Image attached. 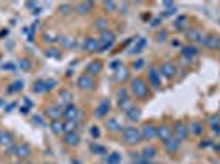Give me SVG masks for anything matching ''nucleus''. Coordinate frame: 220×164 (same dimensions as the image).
I'll use <instances>...</instances> for the list:
<instances>
[{
	"instance_id": "obj_1",
	"label": "nucleus",
	"mask_w": 220,
	"mask_h": 164,
	"mask_svg": "<svg viewBox=\"0 0 220 164\" xmlns=\"http://www.w3.org/2000/svg\"><path fill=\"white\" fill-rule=\"evenodd\" d=\"M131 93L135 95L136 98H143V97H146L148 95V85L144 84V80L143 79H135V80H131Z\"/></svg>"
},
{
	"instance_id": "obj_2",
	"label": "nucleus",
	"mask_w": 220,
	"mask_h": 164,
	"mask_svg": "<svg viewBox=\"0 0 220 164\" xmlns=\"http://www.w3.org/2000/svg\"><path fill=\"white\" fill-rule=\"evenodd\" d=\"M141 139V133L138 128H133V126H128L123 130V141L128 143V144H136L138 141Z\"/></svg>"
},
{
	"instance_id": "obj_3",
	"label": "nucleus",
	"mask_w": 220,
	"mask_h": 164,
	"mask_svg": "<svg viewBox=\"0 0 220 164\" xmlns=\"http://www.w3.org/2000/svg\"><path fill=\"white\" fill-rule=\"evenodd\" d=\"M62 115H64V118H66L67 121H77L80 116H82V112H80V110H77V108L71 103V105H67V107L64 108Z\"/></svg>"
},
{
	"instance_id": "obj_4",
	"label": "nucleus",
	"mask_w": 220,
	"mask_h": 164,
	"mask_svg": "<svg viewBox=\"0 0 220 164\" xmlns=\"http://www.w3.org/2000/svg\"><path fill=\"white\" fill-rule=\"evenodd\" d=\"M94 77L89 74H85V75H80L79 80H77V85L80 87V89H85V90H92L94 89Z\"/></svg>"
},
{
	"instance_id": "obj_5",
	"label": "nucleus",
	"mask_w": 220,
	"mask_h": 164,
	"mask_svg": "<svg viewBox=\"0 0 220 164\" xmlns=\"http://www.w3.org/2000/svg\"><path fill=\"white\" fill-rule=\"evenodd\" d=\"M161 75H164V77H167V79L174 77L176 75V66L172 62H169V61L163 62V66H161Z\"/></svg>"
},
{
	"instance_id": "obj_6",
	"label": "nucleus",
	"mask_w": 220,
	"mask_h": 164,
	"mask_svg": "<svg viewBox=\"0 0 220 164\" xmlns=\"http://www.w3.org/2000/svg\"><path fill=\"white\" fill-rule=\"evenodd\" d=\"M148 77H149V84H151L153 87H159L161 84V75L158 74V71H156V67L151 66L148 69Z\"/></svg>"
},
{
	"instance_id": "obj_7",
	"label": "nucleus",
	"mask_w": 220,
	"mask_h": 164,
	"mask_svg": "<svg viewBox=\"0 0 220 164\" xmlns=\"http://www.w3.org/2000/svg\"><path fill=\"white\" fill-rule=\"evenodd\" d=\"M15 154L18 156L20 159H26V157L31 154V149H30V146H28V144L21 143V144H18V146L15 148Z\"/></svg>"
},
{
	"instance_id": "obj_8",
	"label": "nucleus",
	"mask_w": 220,
	"mask_h": 164,
	"mask_svg": "<svg viewBox=\"0 0 220 164\" xmlns=\"http://www.w3.org/2000/svg\"><path fill=\"white\" fill-rule=\"evenodd\" d=\"M84 49L89 51V52L100 49V41L95 39V38H87V39H85V43H84Z\"/></svg>"
},
{
	"instance_id": "obj_9",
	"label": "nucleus",
	"mask_w": 220,
	"mask_h": 164,
	"mask_svg": "<svg viewBox=\"0 0 220 164\" xmlns=\"http://www.w3.org/2000/svg\"><path fill=\"white\" fill-rule=\"evenodd\" d=\"M102 71V64L99 61H92L87 67H85V72H87L89 75H97Z\"/></svg>"
},
{
	"instance_id": "obj_10",
	"label": "nucleus",
	"mask_w": 220,
	"mask_h": 164,
	"mask_svg": "<svg viewBox=\"0 0 220 164\" xmlns=\"http://www.w3.org/2000/svg\"><path fill=\"white\" fill-rule=\"evenodd\" d=\"M141 136L144 138V139H151L156 136V128L153 126V125H144L143 126V131H141Z\"/></svg>"
},
{
	"instance_id": "obj_11",
	"label": "nucleus",
	"mask_w": 220,
	"mask_h": 164,
	"mask_svg": "<svg viewBox=\"0 0 220 164\" xmlns=\"http://www.w3.org/2000/svg\"><path fill=\"white\" fill-rule=\"evenodd\" d=\"M204 46H207V48L210 49H215L220 46V38L218 36H213V34H209V36H205V43Z\"/></svg>"
},
{
	"instance_id": "obj_12",
	"label": "nucleus",
	"mask_w": 220,
	"mask_h": 164,
	"mask_svg": "<svg viewBox=\"0 0 220 164\" xmlns=\"http://www.w3.org/2000/svg\"><path fill=\"white\" fill-rule=\"evenodd\" d=\"M108 110H110V103L107 102V100H103L99 107H97V110H95V116H99V118H102V116H105L107 113H108Z\"/></svg>"
},
{
	"instance_id": "obj_13",
	"label": "nucleus",
	"mask_w": 220,
	"mask_h": 164,
	"mask_svg": "<svg viewBox=\"0 0 220 164\" xmlns=\"http://www.w3.org/2000/svg\"><path fill=\"white\" fill-rule=\"evenodd\" d=\"M187 131H189V128L184 123H177L176 125V139H184L187 136Z\"/></svg>"
},
{
	"instance_id": "obj_14",
	"label": "nucleus",
	"mask_w": 220,
	"mask_h": 164,
	"mask_svg": "<svg viewBox=\"0 0 220 164\" xmlns=\"http://www.w3.org/2000/svg\"><path fill=\"white\" fill-rule=\"evenodd\" d=\"M46 113H48V116H51V118H53V121L59 120V116L62 115L61 108L57 107V105H51V107H49L48 110H46Z\"/></svg>"
},
{
	"instance_id": "obj_15",
	"label": "nucleus",
	"mask_w": 220,
	"mask_h": 164,
	"mask_svg": "<svg viewBox=\"0 0 220 164\" xmlns=\"http://www.w3.org/2000/svg\"><path fill=\"white\" fill-rule=\"evenodd\" d=\"M156 136H159L163 141L169 139V138H171V128H167V126H159V128H156Z\"/></svg>"
},
{
	"instance_id": "obj_16",
	"label": "nucleus",
	"mask_w": 220,
	"mask_h": 164,
	"mask_svg": "<svg viewBox=\"0 0 220 164\" xmlns=\"http://www.w3.org/2000/svg\"><path fill=\"white\" fill-rule=\"evenodd\" d=\"M113 41H115V34L112 31H103L102 33V36H100V44H113Z\"/></svg>"
},
{
	"instance_id": "obj_17",
	"label": "nucleus",
	"mask_w": 220,
	"mask_h": 164,
	"mask_svg": "<svg viewBox=\"0 0 220 164\" xmlns=\"http://www.w3.org/2000/svg\"><path fill=\"white\" fill-rule=\"evenodd\" d=\"M64 141L66 144H71V146H76L79 143V134L76 131H71V133H66V136H64Z\"/></svg>"
},
{
	"instance_id": "obj_18",
	"label": "nucleus",
	"mask_w": 220,
	"mask_h": 164,
	"mask_svg": "<svg viewBox=\"0 0 220 164\" xmlns=\"http://www.w3.org/2000/svg\"><path fill=\"white\" fill-rule=\"evenodd\" d=\"M51 130H53L54 134H62L64 133V123H61L59 120H56L51 123Z\"/></svg>"
},
{
	"instance_id": "obj_19",
	"label": "nucleus",
	"mask_w": 220,
	"mask_h": 164,
	"mask_svg": "<svg viewBox=\"0 0 220 164\" xmlns=\"http://www.w3.org/2000/svg\"><path fill=\"white\" fill-rule=\"evenodd\" d=\"M195 54H197V49H195L194 46H184V48H182V56L187 57V59L194 57Z\"/></svg>"
},
{
	"instance_id": "obj_20",
	"label": "nucleus",
	"mask_w": 220,
	"mask_h": 164,
	"mask_svg": "<svg viewBox=\"0 0 220 164\" xmlns=\"http://www.w3.org/2000/svg\"><path fill=\"white\" fill-rule=\"evenodd\" d=\"M59 97H61V102H64L66 103V107L67 105H71V102H72V95H71V92L69 90H61L59 92Z\"/></svg>"
},
{
	"instance_id": "obj_21",
	"label": "nucleus",
	"mask_w": 220,
	"mask_h": 164,
	"mask_svg": "<svg viewBox=\"0 0 220 164\" xmlns=\"http://www.w3.org/2000/svg\"><path fill=\"white\" fill-rule=\"evenodd\" d=\"M164 146H166L167 151H176L179 148V141L174 139V138H169V139H166V141H164Z\"/></svg>"
},
{
	"instance_id": "obj_22",
	"label": "nucleus",
	"mask_w": 220,
	"mask_h": 164,
	"mask_svg": "<svg viewBox=\"0 0 220 164\" xmlns=\"http://www.w3.org/2000/svg\"><path fill=\"white\" fill-rule=\"evenodd\" d=\"M11 141H13V136L8 131H0V144H10Z\"/></svg>"
},
{
	"instance_id": "obj_23",
	"label": "nucleus",
	"mask_w": 220,
	"mask_h": 164,
	"mask_svg": "<svg viewBox=\"0 0 220 164\" xmlns=\"http://www.w3.org/2000/svg\"><path fill=\"white\" fill-rule=\"evenodd\" d=\"M154 154H156V149L153 148V146H148V148L143 149V154L141 156H143V159L148 161V159H151V157H154Z\"/></svg>"
},
{
	"instance_id": "obj_24",
	"label": "nucleus",
	"mask_w": 220,
	"mask_h": 164,
	"mask_svg": "<svg viewBox=\"0 0 220 164\" xmlns=\"http://www.w3.org/2000/svg\"><path fill=\"white\" fill-rule=\"evenodd\" d=\"M95 30H102V33L103 31H107V26H108V21L105 20V18H99V20H95Z\"/></svg>"
},
{
	"instance_id": "obj_25",
	"label": "nucleus",
	"mask_w": 220,
	"mask_h": 164,
	"mask_svg": "<svg viewBox=\"0 0 220 164\" xmlns=\"http://www.w3.org/2000/svg\"><path fill=\"white\" fill-rule=\"evenodd\" d=\"M144 44H146V41H144L143 38H140V39H138V44L133 46L130 52H131V54H135V52H141V51H143V48H144Z\"/></svg>"
},
{
	"instance_id": "obj_26",
	"label": "nucleus",
	"mask_w": 220,
	"mask_h": 164,
	"mask_svg": "<svg viewBox=\"0 0 220 164\" xmlns=\"http://www.w3.org/2000/svg\"><path fill=\"white\" fill-rule=\"evenodd\" d=\"M125 79H128V69L120 67L117 71V77H115V80H125Z\"/></svg>"
},
{
	"instance_id": "obj_27",
	"label": "nucleus",
	"mask_w": 220,
	"mask_h": 164,
	"mask_svg": "<svg viewBox=\"0 0 220 164\" xmlns=\"http://www.w3.org/2000/svg\"><path fill=\"white\" fill-rule=\"evenodd\" d=\"M107 126H108V130H112V131H118L120 130V123L115 120V118H110L108 121H107Z\"/></svg>"
},
{
	"instance_id": "obj_28",
	"label": "nucleus",
	"mask_w": 220,
	"mask_h": 164,
	"mask_svg": "<svg viewBox=\"0 0 220 164\" xmlns=\"http://www.w3.org/2000/svg\"><path fill=\"white\" fill-rule=\"evenodd\" d=\"M89 8H92V2H85V3H79L77 5V11H79V13H87Z\"/></svg>"
},
{
	"instance_id": "obj_29",
	"label": "nucleus",
	"mask_w": 220,
	"mask_h": 164,
	"mask_svg": "<svg viewBox=\"0 0 220 164\" xmlns=\"http://www.w3.org/2000/svg\"><path fill=\"white\" fill-rule=\"evenodd\" d=\"M126 113H128V118H130V120H133V121L140 118V110H138V108H135V107H133L131 110H128Z\"/></svg>"
},
{
	"instance_id": "obj_30",
	"label": "nucleus",
	"mask_w": 220,
	"mask_h": 164,
	"mask_svg": "<svg viewBox=\"0 0 220 164\" xmlns=\"http://www.w3.org/2000/svg\"><path fill=\"white\" fill-rule=\"evenodd\" d=\"M199 36H200L199 30H189V31H187V38H189L190 41H199Z\"/></svg>"
},
{
	"instance_id": "obj_31",
	"label": "nucleus",
	"mask_w": 220,
	"mask_h": 164,
	"mask_svg": "<svg viewBox=\"0 0 220 164\" xmlns=\"http://www.w3.org/2000/svg\"><path fill=\"white\" fill-rule=\"evenodd\" d=\"M120 162V154L118 153H112L107 159V164H118Z\"/></svg>"
},
{
	"instance_id": "obj_32",
	"label": "nucleus",
	"mask_w": 220,
	"mask_h": 164,
	"mask_svg": "<svg viewBox=\"0 0 220 164\" xmlns=\"http://www.w3.org/2000/svg\"><path fill=\"white\" fill-rule=\"evenodd\" d=\"M189 130L192 131L194 134H199V133L202 131V130H200V123H197V121H192V123L189 125Z\"/></svg>"
},
{
	"instance_id": "obj_33",
	"label": "nucleus",
	"mask_w": 220,
	"mask_h": 164,
	"mask_svg": "<svg viewBox=\"0 0 220 164\" xmlns=\"http://www.w3.org/2000/svg\"><path fill=\"white\" fill-rule=\"evenodd\" d=\"M186 16H179V18H177V21L174 23V26L177 28V30H182V28H184V25H186Z\"/></svg>"
},
{
	"instance_id": "obj_34",
	"label": "nucleus",
	"mask_w": 220,
	"mask_h": 164,
	"mask_svg": "<svg viewBox=\"0 0 220 164\" xmlns=\"http://www.w3.org/2000/svg\"><path fill=\"white\" fill-rule=\"evenodd\" d=\"M64 131H66V133L76 131V121H67L66 125H64Z\"/></svg>"
},
{
	"instance_id": "obj_35",
	"label": "nucleus",
	"mask_w": 220,
	"mask_h": 164,
	"mask_svg": "<svg viewBox=\"0 0 220 164\" xmlns=\"http://www.w3.org/2000/svg\"><path fill=\"white\" fill-rule=\"evenodd\" d=\"M44 90V80H38L36 84H34V92L36 93H41Z\"/></svg>"
},
{
	"instance_id": "obj_36",
	"label": "nucleus",
	"mask_w": 220,
	"mask_h": 164,
	"mask_svg": "<svg viewBox=\"0 0 220 164\" xmlns=\"http://www.w3.org/2000/svg\"><path fill=\"white\" fill-rule=\"evenodd\" d=\"M21 87H23V82H21V80L15 82V84L10 87V93H13V92H16V90H21Z\"/></svg>"
},
{
	"instance_id": "obj_37",
	"label": "nucleus",
	"mask_w": 220,
	"mask_h": 164,
	"mask_svg": "<svg viewBox=\"0 0 220 164\" xmlns=\"http://www.w3.org/2000/svg\"><path fill=\"white\" fill-rule=\"evenodd\" d=\"M56 87V80H44V90H51V89H54Z\"/></svg>"
},
{
	"instance_id": "obj_38",
	"label": "nucleus",
	"mask_w": 220,
	"mask_h": 164,
	"mask_svg": "<svg viewBox=\"0 0 220 164\" xmlns=\"http://www.w3.org/2000/svg\"><path fill=\"white\" fill-rule=\"evenodd\" d=\"M117 97H118V102H120V103H121V102H125V100H126V90H125V89L118 90Z\"/></svg>"
},
{
	"instance_id": "obj_39",
	"label": "nucleus",
	"mask_w": 220,
	"mask_h": 164,
	"mask_svg": "<svg viewBox=\"0 0 220 164\" xmlns=\"http://www.w3.org/2000/svg\"><path fill=\"white\" fill-rule=\"evenodd\" d=\"M103 7L107 11H113L115 10V2H103Z\"/></svg>"
},
{
	"instance_id": "obj_40",
	"label": "nucleus",
	"mask_w": 220,
	"mask_h": 164,
	"mask_svg": "<svg viewBox=\"0 0 220 164\" xmlns=\"http://www.w3.org/2000/svg\"><path fill=\"white\" fill-rule=\"evenodd\" d=\"M46 54L51 56V57H59V56H61V52H59V51H53V49H49L48 52H46Z\"/></svg>"
},
{
	"instance_id": "obj_41",
	"label": "nucleus",
	"mask_w": 220,
	"mask_h": 164,
	"mask_svg": "<svg viewBox=\"0 0 220 164\" xmlns=\"http://www.w3.org/2000/svg\"><path fill=\"white\" fill-rule=\"evenodd\" d=\"M90 134H92V136H94V138H99L100 131L97 130V126H92V130H90Z\"/></svg>"
},
{
	"instance_id": "obj_42",
	"label": "nucleus",
	"mask_w": 220,
	"mask_h": 164,
	"mask_svg": "<svg viewBox=\"0 0 220 164\" xmlns=\"http://www.w3.org/2000/svg\"><path fill=\"white\" fill-rule=\"evenodd\" d=\"M92 151H97V153H105V149L102 146H97V144H92Z\"/></svg>"
},
{
	"instance_id": "obj_43",
	"label": "nucleus",
	"mask_w": 220,
	"mask_h": 164,
	"mask_svg": "<svg viewBox=\"0 0 220 164\" xmlns=\"http://www.w3.org/2000/svg\"><path fill=\"white\" fill-rule=\"evenodd\" d=\"M143 62H144L143 59H138L135 64H133V67H135V69H141V67H143Z\"/></svg>"
},
{
	"instance_id": "obj_44",
	"label": "nucleus",
	"mask_w": 220,
	"mask_h": 164,
	"mask_svg": "<svg viewBox=\"0 0 220 164\" xmlns=\"http://www.w3.org/2000/svg\"><path fill=\"white\" fill-rule=\"evenodd\" d=\"M166 36H167V33H166V31H161V33L158 34V39H159V41H164Z\"/></svg>"
},
{
	"instance_id": "obj_45",
	"label": "nucleus",
	"mask_w": 220,
	"mask_h": 164,
	"mask_svg": "<svg viewBox=\"0 0 220 164\" xmlns=\"http://www.w3.org/2000/svg\"><path fill=\"white\" fill-rule=\"evenodd\" d=\"M20 67H21V69H28V67H30V64H28V61H21Z\"/></svg>"
},
{
	"instance_id": "obj_46",
	"label": "nucleus",
	"mask_w": 220,
	"mask_h": 164,
	"mask_svg": "<svg viewBox=\"0 0 220 164\" xmlns=\"http://www.w3.org/2000/svg\"><path fill=\"white\" fill-rule=\"evenodd\" d=\"M112 67L115 69V67H120V61H113L112 62Z\"/></svg>"
},
{
	"instance_id": "obj_47",
	"label": "nucleus",
	"mask_w": 220,
	"mask_h": 164,
	"mask_svg": "<svg viewBox=\"0 0 220 164\" xmlns=\"http://www.w3.org/2000/svg\"><path fill=\"white\" fill-rule=\"evenodd\" d=\"M67 5H62V7H61V11H62V13H67Z\"/></svg>"
},
{
	"instance_id": "obj_48",
	"label": "nucleus",
	"mask_w": 220,
	"mask_h": 164,
	"mask_svg": "<svg viewBox=\"0 0 220 164\" xmlns=\"http://www.w3.org/2000/svg\"><path fill=\"white\" fill-rule=\"evenodd\" d=\"M153 26H158L159 25V18H156V20H153V23H151Z\"/></svg>"
},
{
	"instance_id": "obj_49",
	"label": "nucleus",
	"mask_w": 220,
	"mask_h": 164,
	"mask_svg": "<svg viewBox=\"0 0 220 164\" xmlns=\"http://www.w3.org/2000/svg\"><path fill=\"white\" fill-rule=\"evenodd\" d=\"M15 164H21V162H15Z\"/></svg>"
}]
</instances>
